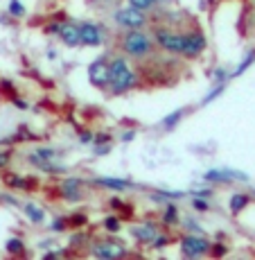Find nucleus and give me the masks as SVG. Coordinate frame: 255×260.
I'll use <instances>...</instances> for the list:
<instances>
[{
	"instance_id": "f257e3e1",
	"label": "nucleus",
	"mask_w": 255,
	"mask_h": 260,
	"mask_svg": "<svg viewBox=\"0 0 255 260\" xmlns=\"http://www.w3.org/2000/svg\"><path fill=\"white\" fill-rule=\"evenodd\" d=\"M154 48H156V41L144 29H124V34L120 37V50L131 59L152 57Z\"/></svg>"
},
{
	"instance_id": "f03ea898",
	"label": "nucleus",
	"mask_w": 255,
	"mask_h": 260,
	"mask_svg": "<svg viewBox=\"0 0 255 260\" xmlns=\"http://www.w3.org/2000/svg\"><path fill=\"white\" fill-rule=\"evenodd\" d=\"M138 82V75L129 63L127 54L124 57H113L111 59V79H108V88L113 95H122L131 91Z\"/></svg>"
},
{
	"instance_id": "7ed1b4c3",
	"label": "nucleus",
	"mask_w": 255,
	"mask_h": 260,
	"mask_svg": "<svg viewBox=\"0 0 255 260\" xmlns=\"http://www.w3.org/2000/svg\"><path fill=\"white\" fill-rule=\"evenodd\" d=\"M113 21H116V25H120L122 29H142V27H147V14L129 5V7L116 9Z\"/></svg>"
},
{
	"instance_id": "20e7f679",
	"label": "nucleus",
	"mask_w": 255,
	"mask_h": 260,
	"mask_svg": "<svg viewBox=\"0 0 255 260\" xmlns=\"http://www.w3.org/2000/svg\"><path fill=\"white\" fill-rule=\"evenodd\" d=\"M154 41L165 52L181 54V50H183V34H176L174 29H167V27H158L154 32Z\"/></svg>"
},
{
	"instance_id": "39448f33",
	"label": "nucleus",
	"mask_w": 255,
	"mask_h": 260,
	"mask_svg": "<svg viewBox=\"0 0 255 260\" xmlns=\"http://www.w3.org/2000/svg\"><path fill=\"white\" fill-rule=\"evenodd\" d=\"M88 79H91L93 86L106 88L108 86V79H111V61H106L104 57L95 59L91 66H88Z\"/></svg>"
},
{
	"instance_id": "423d86ee",
	"label": "nucleus",
	"mask_w": 255,
	"mask_h": 260,
	"mask_svg": "<svg viewBox=\"0 0 255 260\" xmlns=\"http://www.w3.org/2000/svg\"><path fill=\"white\" fill-rule=\"evenodd\" d=\"M208 41L206 37H203V32H199V29H192V32L183 34V50L181 54L188 59H194L199 57V54H203V50H206Z\"/></svg>"
},
{
	"instance_id": "0eeeda50",
	"label": "nucleus",
	"mask_w": 255,
	"mask_h": 260,
	"mask_svg": "<svg viewBox=\"0 0 255 260\" xmlns=\"http://www.w3.org/2000/svg\"><path fill=\"white\" fill-rule=\"evenodd\" d=\"M210 251V242L203 236H183L181 238V253L188 258H197V256H206Z\"/></svg>"
},
{
	"instance_id": "6e6552de",
	"label": "nucleus",
	"mask_w": 255,
	"mask_h": 260,
	"mask_svg": "<svg viewBox=\"0 0 255 260\" xmlns=\"http://www.w3.org/2000/svg\"><path fill=\"white\" fill-rule=\"evenodd\" d=\"M54 156H57V152H54V149L39 147V149H34V152L29 154L27 158H29V163H32V166L43 168L46 172H61V168H54V166H52Z\"/></svg>"
},
{
	"instance_id": "1a4fd4ad",
	"label": "nucleus",
	"mask_w": 255,
	"mask_h": 260,
	"mask_svg": "<svg viewBox=\"0 0 255 260\" xmlns=\"http://www.w3.org/2000/svg\"><path fill=\"white\" fill-rule=\"evenodd\" d=\"M124 253H127V249L122 244H118L116 240H111V242H97L93 247V256L102 258V260H113V258L124 256Z\"/></svg>"
},
{
	"instance_id": "9d476101",
	"label": "nucleus",
	"mask_w": 255,
	"mask_h": 260,
	"mask_svg": "<svg viewBox=\"0 0 255 260\" xmlns=\"http://www.w3.org/2000/svg\"><path fill=\"white\" fill-rule=\"evenodd\" d=\"M203 179L214 183H231V181H248V174L235 172V170H208L203 174Z\"/></svg>"
},
{
	"instance_id": "9b49d317",
	"label": "nucleus",
	"mask_w": 255,
	"mask_h": 260,
	"mask_svg": "<svg viewBox=\"0 0 255 260\" xmlns=\"http://www.w3.org/2000/svg\"><path fill=\"white\" fill-rule=\"evenodd\" d=\"M79 29H82V46L95 48L102 43V29L97 23H82Z\"/></svg>"
},
{
	"instance_id": "f8f14e48",
	"label": "nucleus",
	"mask_w": 255,
	"mask_h": 260,
	"mask_svg": "<svg viewBox=\"0 0 255 260\" xmlns=\"http://www.w3.org/2000/svg\"><path fill=\"white\" fill-rule=\"evenodd\" d=\"M59 37L66 46L75 48V46H82V29H79L77 23H61V29H59Z\"/></svg>"
},
{
	"instance_id": "ddd939ff",
	"label": "nucleus",
	"mask_w": 255,
	"mask_h": 260,
	"mask_svg": "<svg viewBox=\"0 0 255 260\" xmlns=\"http://www.w3.org/2000/svg\"><path fill=\"white\" fill-rule=\"evenodd\" d=\"M156 236H158V229L154 222H144V224H140V226L133 229V238H136V242H140V244L154 242Z\"/></svg>"
},
{
	"instance_id": "4468645a",
	"label": "nucleus",
	"mask_w": 255,
	"mask_h": 260,
	"mask_svg": "<svg viewBox=\"0 0 255 260\" xmlns=\"http://www.w3.org/2000/svg\"><path fill=\"white\" fill-rule=\"evenodd\" d=\"M61 194L68 199V202H79L84 197L82 192V181L79 179H66L61 183Z\"/></svg>"
},
{
	"instance_id": "2eb2a0df",
	"label": "nucleus",
	"mask_w": 255,
	"mask_h": 260,
	"mask_svg": "<svg viewBox=\"0 0 255 260\" xmlns=\"http://www.w3.org/2000/svg\"><path fill=\"white\" fill-rule=\"evenodd\" d=\"M95 186H99V188H108V190H129L131 188V183L129 181H124V179H108V177H104V179H95Z\"/></svg>"
},
{
	"instance_id": "dca6fc26",
	"label": "nucleus",
	"mask_w": 255,
	"mask_h": 260,
	"mask_svg": "<svg viewBox=\"0 0 255 260\" xmlns=\"http://www.w3.org/2000/svg\"><path fill=\"white\" fill-rule=\"evenodd\" d=\"M23 211L25 215H27V219L29 222H34V224H41L43 219H46V213H43V208L41 206H37V204H23Z\"/></svg>"
},
{
	"instance_id": "f3484780",
	"label": "nucleus",
	"mask_w": 255,
	"mask_h": 260,
	"mask_svg": "<svg viewBox=\"0 0 255 260\" xmlns=\"http://www.w3.org/2000/svg\"><path fill=\"white\" fill-rule=\"evenodd\" d=\"M251 204V197L248 194H244V192H235L233 197H231V213H242L244 208Z\"/></svg>"
},
{
	"instance_id": "a211bd4d",
	"label": "nucleus",
	"mask_w": 255,
	"mask_h": 260,
	"mask_svg": "<svg viewBox=\"0 0 255 260\" xmlns=\"http://www.w3.org/2000/svg\"><path fill=\"white\" fill-rule=\"evenodd\" d=\"M129 5L147 14V12H154V9H156L161 3H158V0H129Z\"/></svg>"
},
{
	"instance_id": "6ab92c4d",
	"label": "nucleus",
	"mask_w": 255,
	"mask_h": 260,
	"mask_svg": "<svg viewBox=\"0 0 255 260\" xmlns=\"http://www.w3.org/2000/svg\"><path fill=\"white\" fill-rule=\"evenodd\" d=\"M183 116H186V109H178V111L169 113L167 118H163L161 127H163V129H174V127H176V122H178V120H181Z\"/></svg>"
},
{
	"instance_id": "aec40b11",
	"label": "nucleus",
	"mask_w": 255,
	"mask_h": 260,
	"mask_svg": "<svg viewBox=\"0 0 255 260\" xmlns=\"http://www.w3.org/2000/svg\"><path fill=\"white\" fill-rule=\"evenodd\" d=\"M5 249H7V253L9 256H21L23 253V240L21 238H9L7 240V244H5Z\"/></svg>"
},
{
	"instance_id": "412c9836",
	"label": "nucleus",
	"mask_w": 255,
	"mask_h": 260,
	"mask_svg": "<svg viewBox=\"0 0 255 260\" xmlns=\"http://www.w3.org/2000/svg\"><path fill=\"white\" fill-rule=\"evenodd\" d=\"M253 63H255V50H251V52H248L246 57L242 59V63H239V66L235 68V77L244 75V73H246V68H248V66H253Z\"/></svg>"
},
{
	"instance_id": "4be33fe9",
	"label": "nucleus",
	"mask_w": 255,
	"mask_h": 260,
	"mask_svg": "<svg viewBox=\"0 0 255 260\" xmlns=\"http://www.w3.org/2000/svg\"><path fill=\"white\" fill-rule=\"evenodd\" d=\"M176 219H178L176 206H174V204H167V206H165V213H163V222L165 224H176Z\"/></svg>"
},
{
	"instance_id": "5701e85b",
	"label": "nucleus",
	"mask_w": 255,
	"mask_h": 260,
	"mask_svg": "<svg viewBox=\"0 0 255 260\" xmlns=\"http://www.w3.org/2000/svg\"><path fill=\"white\" fill-rule=\"evenodd\" d=\"M7 12L12 14V16H23L25 14V7H23V3L21 0H9V7H7Z\"/></svg>"
},
{
	"instance_id": "b1692460",
	"label": "nucleus",
	"mask_w": 255,
	"mask_h": 260,
	"mask_svg": "<svg viewBox=\"0 0 255 260\" xmlns=\"http://www.w3.org/2000/svg\"><path fill=\"white\" fill-rule=\"evenodd\" d=\"M104 229H106L108 233H118L120 231V219L118 217H106L104 219Z\"/></svg>"
},
{
	"instance_id": "393cba45",
	"label": "nucleus",
	"mask_w": 255,
	"mask_h": 260,
	"mask_svg": "<svg viewBox=\"0 0 255 260\" xmlns=\"http://www.w3.org/2000/svg\"><path fill=\"white\" fill-rule=\"evenodd\" d=\"M0 93H7L9 100L16 98V91H14V86H12V82H9V79H0Z\"/></svg>"
},
{
	"instance_id": "a878e982",
	"label": "nucleus",
	"mask_w": 255,
	"mask_h": 260,
	"mask_svg": "<svg viewBox=\"0 0 255 260\" xmlns=\"http://www.w3.org/2000/svg\"><path fill=\"white\" fill-rule=\"evenodd\" d=\"M222 91H224V84H219L217 88H212V91H210V93L206 95V98H203V102H201V104H210L214 98H219V95H222Z\"/></svg>"
},
{
	"instance_id": "bb28decb",
	"label": "nucleus",
	"mask_w": 255,
	"mask_h": 260,
	"mask_svg": "<svg viewBox=\"0 0 255 260\" xmlns=\"http://www.w3.org/2000/svg\"><path fill=\"white\" fill-rule=\"evenodd\" d=\"M9 161H12V152L3 149V152H0V170L7 168V166H9Z\"/></svg>"
},
{
	"instance_id": "cd10ccee",
	"label": "nucleus",
	"mask_w": 255,
	"mask_h": 260,
	"mask_svg": "<svg viewBox=\"0 0 255 260\" xmlns=\"http://www.w3.org/2000/svg\"><path fill=\"white\" fill-rule=\"evenodd\" d=\"M212 77H214V84H224V82H226L228 75H226V71H224V68H217Z\"/></svg>"
},
{
	"instance_id": "c85d7f7f",
	"label": "nucleus",
	"mask_w": 255,
	"mask_h": 260,
	"mask_svg": "<svg viewBox=\"0 0 255 260\" xmlns=\"http://www.w3.org/2000/svg\"><path fill=\"white\" fill-rule=\"evenodd\" d=\"M192 206H194V211H208V202H206V199H194V202H192Z\"/></svg>"
},
{
	"instance_id": "c756f323",
	"label": "nucleus",
	"mask_w": 255,
	"mask_h": 260,
	"mask_svg": "<svg viewBox=\"0 0 255 260\" xmlns=\"http://www.w3.org/2000/svg\"><path fill=\"white\" fill-rule=\"evenodd\" d=\"M68 222H70V226H82V224L86 222V217H84V215H72Z\"/></svg>"
},
{
	"instance_id": "7c9ffc66",
	"label": "nucleus",
	"mask_w": 255,
	"mask_h": 260,
	"mask_svg": "<svg viewBox=\"0 0 255 260\" xmlns=\"http://www.w3.org/2000/svg\"><path fill=\"white\" fill-rule=\"evenodd\" d=\"M63 229H66V219L63 217H59L52 222V231H63Z\"/></svg>"
},
{
	"instance_id": "2f4dec72",
	"label": "nucleus",
	"mask_w": 255,
	"mask_h": 260,
	"mask_svg": "<svg viewBox=\"0 0 255 260\" xmlns=\"http://www.w3.org/2000/svg\"><path fill=\"white\" fill-rule=\"evenodd\" d=\"M0 202H3V204H9V206H18V202L12 197V194H0Z\"/></svg>"
},
{
	"instance_id": "473e14b6",
	"label": "nucleus",
	"mask_w": 255,
	"mask_h": 260,
	"mask_svg": "<svg viewBox=\"0 0 255 260\" xmlns=\"http://www.w3.org/2000/svg\"><path fill=\"white\" fill-rule=\"evenodd\" d=\"M165 244H167V236H156V240H154V247L161 249V247H165Z\"/></svg>"
},
{
	"instance_id": "72a5a7b5",
	"label": "nucleus",
	"mask_w": 255,
	"mask_h": 260,
	"mask_svg": "<svg viewBox=\"0 0 255 260\" xmlns=\"http://www.w3.org/2000/svg\"><path fill=\"white\" fill-rule=\"evenodd\" d=\"M91 141H93V134L84 132V136H82V143H91Z\"/></svg>"
},
{
	"instance_id": "f704fd0d",
	"label": "nucleus",
	"mask_w": 255,
	"mask_h": 260,
	"mask_svg": "<svg viewBox=\"0 0 255 260\" xmlns=\"http://www.w3.org/2000/svg\"><path fill=\"white\" fill-rule=\"evenodd\" d=\"M131 138H133V132H127V134L122 136V141H131Z\"/></svg>"
},
{
	"instance_id": "c9c22d12",
	"label": "nucleus",
	"mask_w": 255,
	"mask_h": 260,
	"mask_svg": "<svg viewBox=\"0 0 255 260\" xmlns=\"http://www.w3.org/2000/svg\"><path fill=\"white\" fill-rule=\"evenodd\" d=\"M99 3H113V0H99Z\"/></svg>"
}]
</instances>
